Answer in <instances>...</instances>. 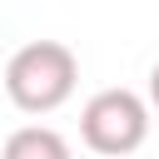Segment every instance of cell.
<instances>
[{
	"instance_id": "6da1fadb",
	"label": "cell",
	"mask_w": 159,
	"mask_h": 159,
	"mask_svg": "<svg viewBox=\"0 0 159 159\" xmlns=\"http://www.w3.org/2000/svg\"><path fill=\"white\" fill-rule=\"evenodd\" d=\"M75 84H80V60H75V50L60 45V40H30V45H20V50L10 55V65H5V94H10V104L25 109V114H50V109H60V104L75 94Z\"/></svg>"
},
{
	"instance_id": "7a4b0ae2",
	"label": "cell",
	"mask_w": 159,
	"mask_h": 159,
	"mask_svg": "<svg viewBox=\"0 0 159 159\" xmlns=\"http://www.w3.org/2000/svg\"><path fill=\"white\" fill-rule=\"evenodd\" d=\"M149 99L134 89H99L89 94V104L80 109V139L84 149H94L99 159H129L144 139H149Z\"/></svg>"
},
{
	"instance_id": "277c9868",
	"label": "cell",
	"mask_w": 159,
	"mask_h": 159,
	"mask_svg": "<svg viewBox=\"0 0 159 159\" xmlns=\"http://www.w3.org/2000/svg\"><path fill=\"white\" fill-rule=\"evenodd\" d=\"M149 104H154V114H159V65L149 70Z\"/></svg>"
},
{
	"instance_id": "3957f363",
	"label": "cell",
	"mask_w": 159,
	"mask_h": 159,
	"mask_svg": "<svg viewBox=\"0 0 159 159\" xmlns=\"http://www.w3.org/2000/svg\"><path fill=\"white\" fill-rule=\"evenodd\" d=\"M0 159H75V154H70V144H65L60 129H50V124H20V129H10Z\"/></svg>"
}]
</instances>
